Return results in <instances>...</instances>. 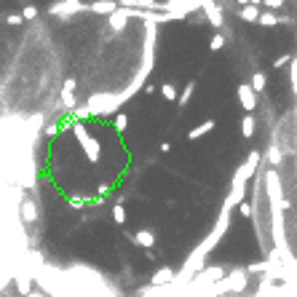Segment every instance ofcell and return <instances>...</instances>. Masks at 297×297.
<instances>
[{"mask_svg":"<svg viewBox=\"0 0 297 297\" xmlns=\"http://www.w3.org/2000/svg\"><path fill=\"white\" fill-rule=\"evenodd\" d=\"M230 215H233V209H228V206H222V211H220V220H217V225L211 228V233L201 241V244L193 249V252L188 254V260H185V265L177 271V276H174V284L172 286H188V281L193 276H196L201 268H203V263H206V257L211 254V249H215L222 238H225V233H228V228H230Z\"/></svg>","mask_w":297,"mask_h":297,"instance_id":"1","label":"cell"},{"mask_svg":"<svg viewBox=\"0 0 297 297\" xmlns=\"http://www.w3.org/2000/svg\"><path fill=\"white\" fill-rule=\"evenodd\" d=\"M260 163H263V155H260V150H252V153L246 155V161L238 166V172L233 174V180H230V193H228V198H225V203H222V206L233 209V206H238V203L244 201L246 188H249V182L254 180Z\"/></svg>","mask_w":297,"mask_h":297,"instance_id":"2","label":"cell"},{"mask_svg":"<svg viewBox=\"0 0 297 297\" xmlns=\"http://www.w3.org/2000/svg\"><path fill=\"white\" fill-rule=\"evenodd\" d=\"M72 134H75L80 150L86 153V158H89L91 163H99V161H102V147H99V142H97V137L89 134V129H86V123H83V120H72Z\"/></svg>","mask_w":297,"mask_h":297,"instance_id":"3","label":"cell"},{"mask_svg":"<svg viewBox=\"0 0 297 297\" xmlns=\"http://www.w3.org/2000/svg\"><path fill=\"white\" fill-rule=\"evenodd\" d=\"M83 11H89V3H83V0H57L49 6V16H59V19H70Z\"/></svg>","mask_w":297,"mask_h":297,"instance_id":"4","label":"cell"},{"mask_svg":"<svg viewBox=\"0 0 297 297\" xmlns=\"http://www.w3.org/2000/svg\"><path fill=\"white\" fill-rule=\"evenodd\" d=\"M163 6V11H169L174 19H188V16L193 14V11H198V0H166V3H161Z\"/></svg>","mask_w":297,"mask_h":297,"instance_id":"5","label":"cell"},{"mask_svg":"<svg viewBox=\"0 0 297 297\" xmlns=\"http://www.w3.org/2000/svg\"><path fill=\"white\" fill-rule=\"evenodd\" d=\"M198 6H201V11L206 14V22L211 24V27H220L225 24V16H222V8L217 6V0H198Z\"/></svg>","mask_w":297,"mask_h":297,"instance_id":"6","label":"cell"},{"mask_svg":"<svg viewBox=\"0 0 297 297\" xmlns=\"http://www.w3.org/2000/svg\"><path fill=\"white\" fill-rule=\"evenodd\" d=\"M236 97H238V105L246 110V113H252V110L257 107V94L252 89H249V83H238V91H236Z\"/></svg>","mask_w":297,"mask_h":297,"instance_id":"7","label":"cell"},{"mask_svg":"<svg viewBox=\"0 0 297 297\" xmlns=\"http://www.w3.org/2000/svg\"><path fill=\"white\" fill-rule=\"evenodd\" d=\"M129 238H132L139 249H153V246H155V238H158V236H155L153 228H142V230H137L134 236L129 233Z\"/></svg>","mask_w":297,"mask_h":297,"instance_id":"8","label":"cell"},{"mask_svg":"<svg viewBox=\"0 0 297 297\" xmlns=\"http://www.w3.org/2000/svg\"><path fill=\"white\" fill-rule=\"evenodd\" d=\"M75 86H78L75 78H67V80H64V86H62V105L67 107L70 113L78 107V102H75Z\"/></svg>","mask_w":297,"mask_h":297,"instance_id":"9","label":"cell"},{"mask_svg":"<svg viewBox=\"0 0 297 297\" xmlns=\"http://www.w3.org/2000/svg\"><path fill=\"white\" fill-rule=\"evenodd\" d=\"M118 8H139V11H163L158 0H120Z\"/></svg>","mask_w":297,"mask_h":297,"instance_id":"10","label":"cell"},{"mask_svg":"<svg viewBox=\"0 0 297 297\" xmlns=\"http://www.w3.org/2000/svg\"><path fill=\"white\" fill-rule=\"evenodd\" d=\"M89 11L99 16H110L113 11H118V3L115 0H94V3H89Z\"/></svg>","mask_w":297,"mask_h":297,"instance_id":"11","label":"cell"},{"mask_svg":"<svg viewBox=\"0 0 297 297\" xmlns=\"http://www.w3.org/2000/svg\"><path fill=\"white\" fill-rule=\"evenodd\" d=\"M174 276H177L174 268H161L158 273H153L150 286H169V284H174Z\"/></svg>","mask_w":297,"mask_h":297,"instance_id":"12","label":"cell"},{"mask_svg":"<svg viewBox=\"0 0 297 297\" xmlns=\"http://www.w3.org/2000/svg\"><path fill=\"white\" fill-rule=\"evenodd\" d=\"M126 22H129L126 8H118V11H113V14L107 16V24H110V30H113V32H120L126 27Z\"/></svg>","mask_w":297,"mask_h":297,"instance_id":"13","label":"cell"},{"mask_svg":"<svg viewBox=\"0 0 297 297\" xmlns=\"http://www.w3.org/2000/svg\"><path fill=\"white\" fill-rule=\"evenodd\" d=\"M215 126H217V120H211V118H209V120H203V123H198L196 129H190V132H188V139H190V142H196V139L206 137Z\"/></svg>","mask_w":297,"mask_h":297,"instance_id":"14","label":"cell"},{"mask_svg":"<svg viewBox=\"0 0 297 297\" xmlns=\"http://www.w3.org/2000/svg\"><path fill=\"white\" fill-rule=\"evenodd\" d=\"M254 132H257V120H254L252 113H246L244 118H241V137H244V139H252Z\"/></svg>","mask_w":297,"mask_h":297,"instance_id":"15","label":"cell"},{"mask_svg":"<svg viewBox=\"0 0 297 297\" xmlns=\"http://www.w3.org/2000/svg\"><path fill=\"white\" fill-rule=\"evenodd\" d=\"M22 220L27 222V225H32V222L38 220V209H35V203H32L30 198L22 201Z\"/></svg>","mask_w":297,"mask_h":297,"instance_id":"16","label":"cell"},{"mask_svg":"<svg viewBox=\"0 0 297 297\" xmlns=\"http://www.w3.org/2000/svg\"><path fill=\"white\" fill-rule=\"evenodd\" d=\"M193 94H196V80H188V86H185V89L180 91V97H177V105H180V107H188L190 99H193Z\"/></svg>","mask_w":297,"mask_h":297,"instance_id":"17","label":"cell"},{"mask_svg":"<svg viewBox=\"0 0 297 297\" xmlns=\"http://www.w3.org/2000/svg\"><path fill=\"white\" fill-rule=\"evenodd\" d=\"M238 19L241 22H249V24H254L260 19V8L257 6H241V14H238Z\"/></svg>","mask_w":297,"mask_h":297,"instance_id":"18","label":"cell"},{"mask_svg":"<svg viewBox=\"0 0 297 297\" xmlns=\"http://www.w3.org/2000/svg\"><path fill=\"white\" fill-rule=\"evenodd\" d=\"M265 86H268V78H265V72H254L252 75V80H249V89L254 91V94H260V91H265Z\"/></svg>","mask_w":297,"mask_h":297,"instance_id":"19","label":"cell"},{"mask_svg":"<svg viewBox=\"0 0 297 297\" xmlns=\"http://www.w3.org/2000/svg\"><path fill=\"white\" fill-rule=\"evenodd\" d=\"M257 24H263V27H276V24H281V16H276L273 11H260Z\"/></svg>","mask_w":297,"mask_h":297,"instance_id":"20","label":"cell"},{"mask_svg":"<svg viewBox=\"0 0 297 297\" xmlns=\"http://www.w3.org/2000/svg\"><path fill=\"white\" fill-rule=\"evenodd\" d=\"M263 161L271 163V169H276V166L281 163V150H278L276 145H271V147H268V155H263Z\"/></svg>","mask_w":297,"mask_h":297,"instance_id":"21","label":"cell"},{"mask_svg":"<svg viewBox=\"0 0 297 297\" xmlns=\"http://www.w3.org/2000/svg\"><path fill=\"white\" fill-rule=\"evenodd\" d=\"M161 94H163L166 102H177L180 91H177V86H174V83H163V86H161Z\"/></svg>","mask_w":297,"mask_h":297,"instance_id":"22","label":"cell"},{"mask_svg":"<svg viewBox=\"0 0 297 297\" xmlns=\"http://www.w3.org/2000/svg\"><path fill=\"white\" fill-rule=\"evenodd\" d=\"M126 206H123V203H113V220H115V225H123V222H126Z\"/></svg>","mask_w":297,"mask_h":297,"instance_id":"23","label":"cell"},{"mask_svg":"<svg viewBox=\"0 0 297 297\" xmlns=\"http://www.w3.org/2000/svg\"><path fill=\"white\" fill-rule=\"evenodd\" d=\"M30 284H32V281H30V276H24V278H22V276H16V286H19V292H22V294H27V292L32 289Z\"/></svg>","mask_w":297,"mask_h":297,"instance_id":"24","label":"cell"},{"mask_svg":"<svg viewBox=\"0 0 297 297\" xmlns=\"http://www.w3.org/2000/svg\"><path fill=\"white\" fill-rule=\"evenodd\" d=\"M238 215H241V217H252V215H254V206H252L249 201H241V203H238Z\"/></svg>","mask_w":297,"mask_h":297,"instance_id":"25","label":"cell"},{"mask_svg":"<svg viewBox=\"0 0 297 297\" xmlns=\"http://www.w3.org/2000/svg\"><path fill=\"white\" fill-rule=\"evenodd\" d=\"M113 126H115V132H126V126H129V118L123 113H118L115 120H113Z\"/></svg>","mask_w":297,"mask_h":297,"instance_id":"26","label":"cell"},{"mask_svg":"<svg viewBox=\"0 0 297 297\" xmlns=\"http://www.w3.org/2000/svg\"><path fill=\"white\" fill-rule=\"evenodd\" d=\"M222 46H225V38H222L220 32H217V35H211V40H209V49H211V51H220Z\"/></svg>","mask_w":297,"mask_h":297,"instance_id":"27","label":"cell"},{"mask_svg":"<svg viewBox=\"0 0 297 297\" xmlns=\"http://www.w3.org/2000/svg\"><path fill=\"white\" fill-rule=\"evenodd\" d=\"M35 16H38V6H27L24 11H22V19H24V22H32Z\"/></svg>","mask_w":297,"mask_h":297,"instance_id":"28","label":"cell"},{"mask_svg":"<svg viewBox=\"0 0 297 297\" xmlns=\"http://www.w3.org/2000/svg\"><path fill=\"white\" fill-rule=\"evenodd\" d=\"M289 59H292L289 54H281V57H276V59H273V67L281 70V67H286V64H289Z\"/></svg>","mask_w":297,"mask_h":297,"instance_id":"29","label":"cell"},{"mask_svg":"<svg viewBox=\"0 0 297 297\" xmlns=\"http://www.w3.org/2000/svg\"><path fill=\"white\" fill-rule=\"evenodd\" d=\"M263 3L268 6V11H273V8H281L284 6V0H263Z\"/></svg>","mask_w":297,"mask_h":297,"instance_id":"30","label":"cell"},{"mask_svg":"<svg viewBox=\"0 0 297 297\" xmlns=\"http://www.w3.org/2000/svg\"><path fill=\"white\" fill-rule=\"evenodd\" d=\"M8 24H22L24 19H22V14H11V16H8V19H6Z\"/></svg>","mask_w":297,"mask_h":297,"instance_id":"31","label":"cell"},{"mask_svg":"<svg viewBox=\"0 0 297 297\" xmlns=\"http://www.w3.org/2000/svg\"><path fill=\"white\" fill-rule=\"evenodd\" d=\"M57 132H59V126H57V123H49V126H46V134H49V137H54Z\"/></svg>","mask_w":297,"mask_h":297,"instance_id":"32","label":"cell"},{"mask_svg":"<svg viewBox=\"0 0 297 297\" xmlns=\"http://www.w3.org/2000/svg\"><path fill=\"white\" fill-rule=\"evenodd\" d=\"M110 193V185L107 182H99V196H107Z\"/></svg>","mask_w":297,"mask_h":297,"instance_id":"33","label":"cell"},{"mask_svg":"<svg viewBox=\"0 0 297 297\" xmlns=\"http://www.w3.org/2000/svg\"><path fill=\"white\" fill-rule=\"evenodd\" d=\"M142 91H145V94H155V86H153V83H145Z\"/></svg>","mask_w":297,"mask_h":297,"instance_id":"34","label":"cell"},{"mask_svg":"<svg viewBox=\"0 0 297 297\" xmlns=\"http://www.w3.org/2000/svg\"><path fill=\"white\" fill-rule=\"evenodd\" d=\"M172 150V142H161V153H169Z\"/></svg>","mask_w":297,"mask_h":297,"instance_id":"35","label":"cell"},{"mask_svg":"<svg viewBox=\"0 0 297 297\" xmlns=\"http://www.w3.org/2000/svg\"><path fill=\"white\" fill-rule=\"evenodd\" d=\"M24 297H43V294H40V292H38V289H30V292H27V294H24Z\"/></svg>","mask_w":297,"mask_h":297,"instance_id":"36","label":"cell"},{"mask_svg":"<svg viewBox=\"0 0 297 297\" xmlns=\"http://www.w3.org/2000/svg\"><path fill=\"white\" fill-rule=\"evenodd\" d=\"M238 6H249V0H238Z\"/></svg>","mask_w":297,"mask_h":297,"instance_id":"37","label":"cell"},{"mask_svg":"<svg viewBox=\"0 0 297 297\" xmlns=\"http://www.w3.org/2000/svg\"><path fill=\"white\" fill-rule=\"evenodd\" d=\"M115 3H120V0H115Z\"/></svg>","mask_w":297,"mask_h":297,"instance_id":"38","label":"cell"},{"mask_svg":"<svg viewBox=\"0 0 297 297\" xmlns=\"http://www.w3.org/2000/svg\"><path fill=\"white\" fill-rule=\"evenodd\" d=\"M222 3H225V0H222Z\"/></svg>","mask_w":297,"mask_h":297,"instance_id":"39","label":"cell"}]
</instances>
